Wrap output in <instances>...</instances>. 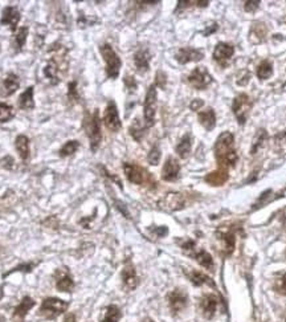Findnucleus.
Segmentation results:
<instances>
[{
  "label": "nucleus",
  "mask_w": 286,
  "mask_h": 322,
  "mask_svg": "<svg viewBox=\"0 0 286 322\" xmlns=\"http://www.w3.org/2000/svg\"><path fill=\"white\" fill-rule=\"evenodd\" d=\"M235 135L231 131H224L219 135L215 144V155L220 165V169L227 170L228 167L235 166L237 162V153L233 149Z\"/></svg>",
  "instance_id": "nucleus-1"
},
{
  "label": "nucleus",
  "mask_w": 286,
  "mask_h": 322,
  "mask_svg": "<svg viewBox=\"0 0 286 322\" xmlns=\"http://www.w3.org/2000/svg\"><path fill=\"white\" fill-rule=\"evenodd\" d=\"M69 308V303L64 301L57 297H47L44 298L38 310V316L45 319H54L67 312Z\"/></svg>",
  "instance_id": "nucleus-2"
},
{
  "label": "nucleus",
  "mask_w": 286,
  "mask_h": 322,
  "mask_svg": "<svg viewBox=\"0 0 286 322\" xmlns=\"http://www.w3.org/2000/svg\"><path fill=\"white\" fill-rule=\"evenodd\" d=\"M85 130L90 140V149L94 153V151H97V149L99 147V144H101L102 140L101 121H99V112L97 109H95L92 115H86Z\"/></svg>",
  "instance_id": "nucleus-3"
},
{
  "label": "nucleus",
  "mask_w": 286,
  "mask_h": 322,
  "mask_svg": "<svg viewBox=\"0 0 286 322\" xmlns=\"http://www.w3.org/2000/svg\"><path fill=\"white\" fill-rule=\"evenodd\" d=\"M99 52L102 54V58L106 64V74L109 78L115 80L119 74V69H121V58L115 53V51L111 48L110 44H102L99 47Z\"/></svg>",
  "instance_id": "nucleus-4"
},
{
  "label": "nucleus",
  "mask_w": 286,
  "mask_h": 322,
  "mask_svg": "<svg viewBox=\"0 0 286 322\" xmlns=\"http://www.w3.org/2000/svg\"><path fill=\"white\" fill-rule=\"evenodd\" d=\"M180 247L186 253H188L191 257L195 258L196 263H199V265H201L203 268L208 269V271H213L215 264H213L212 256L207 252V251H204V249H197L195 242H192V240H187V242L181 243Z\"/></svg>",
  "instance_id": "nucleus-5"
},
{
  "label": "nucleus",
  "mask_w": 286,
  "mask_h": 322,
  "mask_svg": "<svg viewBox=\"0 0 286 322\" xmlns=\"http://www.w3.org/2000/svg\"><path fill=\"white\" fill-rule=\"evenodd\" d=\"M252 106H253V101H252L251 97H249L248 94H245V93L238 94V96L233 99L232 110L236 119L238 121V124L244 125L245 122H247L249 113H251Z\"/></svg>",
  "instance_id": "nucleus-6"
},
{
  "label": "nucleus",
  "mask_w": 286,
  "mask_h": 322,
  "mask_svg": "<svg viewBox=\"0 0 286 322\" xmlns=\"http://www.w3.org/2000/svg\"><path fill=\"white\" fill-rule=\"evenodd\" d=\"M124 171L126 174V178L129 179V182L134 183V185H149L153 182V178L149 172L143 167L134 165V163H124Z\"/></svg>",
  "instance_id": "nucleus-7"
},
{
  "label": "nucleus",
  "mask_w": 286,
  "mask_h": 322,
  "mask_svg": "<svg viewBox=\"0 0 286 322\" xmlns=\"http://www.w3.org/2000/svg\"><path fill=\"white\" fill-rule=\"evenodd\" d=\"M156 114V89L155 85H151L146 93L145 106H143V115H145V124L147 128H151L155 124Z\"/></svg>",
  "instance_id": "nucleus-8"
},
{
  "label": "nucleus",
  "mask_w": 286,
  "mask_h": 322,
  "mask_svg": "<svg viewBox=\"0 0 286 322\" xmlns=\"http://www.w3.org/2000/svg\"><path fill=\"white\" fill-rule=\"evenodd\" d=\"M211 83H212V77L208 73L206 67L195 68L188 76V84L197 90L206 89Z\"/></svg>",
  "instance_id": "nucleus-9"
},
{
  "label": "nucleus",
  "mask_w": 286,
  "mask_h": 322,
  "mask_svg": "<svg viewBox=\"0 0 286 322\" xmlns=\"http://www.w3.org/2000/svg\"><path fill=\"white\" fill-rule=\"evenodd\" d=\"M167 300H169L170 310H171L174 314H178V313L183 312V310L187 308L188 294L186 293L185 290L174 289L172 292H170L169 293V296H167Z\"/></svg>",
  "instance_id": "nucleus-10"
},
{
  "label": "nucleus",
  "mask_w": 286,
  "mask_h": 322,
  "mask_svg": "<svg viewBox=\"0 0 286 322\" xmlns=\"http://www.w3.org/2000/svg\"><path fill=\"white\" fill-rule=\"evenodd\" d=\"M159 207L169 212H175L185 207V196L179 192H169L159 200Z\"/></svg>",
  "instance_id": "nucleus-11"
},
{
  "label": "nucleus",
  "mask_w": 286,
  "mask_h": 322,
  "mask_svg": "<svg viewBox=\"0 0 286 322\" xmlns=\"http://www.w3.org/2000/svg\"><path fill=\"white\" fill-rule=\"evenodd\" d=\"M104 124L111 131H118L121 129V119H119L118 109L114 101H110L106 106L105 114H104Z\"/></svg>",
  "instance_id": "nucleus-12"
},
{
  "label": "nucleus",
  "mask_w": 286,
  "mask_h": 322,
  "mask_svg": "<svg viewBox=\"0 0 286 322\" xmlns=\"http://www.w3.org/2000/svg\"><path fill=\"white\" fill-rule=\"evenodd\" d=\"M54 281H56V288L60 292L69 293L74 289V281L73 277L70 276L69 271L67 268H60L54 273Z\"/></svg>",
  "instance_id": "nucleus-13"
},
{
  "label": "nucleus",
  "mask_w": 286,
  "mask_h": 322,
  "mask_svg": "<svg viewBox=\"0 0 286 322\" xmlns=\"http://www.w3.org/2000/svg\"><path fill=\"white\" fill-rule=\"evenodd\" d=\"M122 283H124V287L127 290H134L138 287V276L137 271H135V267L133 265V263L130 260H127L126 264H125L124 269H122Z\"/></svg>",
  "instance_id": "nucleus-14"
},
{
  "label": "nucleus",
  "mask_w": 286,
  "mask_h": 322,
  "mask_svg": "<svg viewBox=\"0 0 286 322\" xmlns=\"http://www.w3.org/2000/svg\"><path fill=\"white\" fill-rule=\"evenodd\" d=\"M35 305H36V303L32 297H29V296L23 297V300L20 301L19 305L16 306L15 309H13L11 322H24V319H26L28 312Z\"/></svg>",
  "instance_id": "nucleus-15"
},
{
  "label": "nucleus",
  "mask_w": 286,
  "mask_h": 322,
  "mask_svg": "<svg viewBox=\"0 0 286 322\" xmlns=\"http://www.w3.org/2000/svg\"><path fill=\"white\" fill-rule=\"evenodd\" d=\"M20 19V11L16 8V7L10 6L6 7L3 10V13H2V19H0V23L2 26H8L11 28L12 32H16L17 31V24H19Z\"/></svg>",
  "instance_id": "nucleus-16"
},
{
  "label": "nucleus",
  "mask_w": 286,
  "mask_h": 322,
  "mask_svg": "<svg viewBox=\"0 0 286 322\" xmlns=\"http://www.w3.org/2000/svg\"><path fill=\"white\" fill-rule=\"evenodd\" d=\"M235 53V48H233L232 45L228 44V43H219L216 45V48L213 51V58L215 61H217L220 65H227L231 57L233 56Z\"/></svg>",
  "instance_id": "nucleus-17"
},
{
  "label": "nucleus",
  "mask_w": 286,
  "mask_h": 322,
  "mask_svg": "<svg viewBox=\"0 0 286 322\" xmlns=\"http://www.w3.org/2000/svg\"><path fill=\"white\" fill-rule=\"evenodd\" d=\"M179 172H180V165L175 158L170 156L166 160L165 166L162 170V179L166 182H174L179 178Z\"/></svg>",
  "instance_id": "nucleus-18"
},
{
  "label": "nucleus",
  "mask_w": 286,
  "mask_h": 322,
  "mask_svg": "<svg viewBox=\"0 0 286 322\" xmlns=\"http://www.w3.org/2000/svg\"><path fill=\"white\" fill-rule=\"evenodd\" d=\"M175 57L178 60V63L180 64H187V63H191V61H200L201 58L204 57V53L200 51V49H195V48H180Z\"/></svg>",
  "instance_id": "nucleus-19"
},
{
  "label": "nucleus",
  "mask_w": 286,
  "mask_h": 322,
  "mask_svg": "<svg viewBox=\"0 0 286 322\" xmlns=\"http://www.w3.org/2000/svg\"><path fill=\"white\" fill-rule=\"evenodd\" d=\"M217 298L213 294H204L200 300V310L207 319H211L217 309Z\"/></svg>",
  "instance_id": "nucleus-20"
},
{
  "label": "nucleus",
  "mask_w": 286,
  "mask_h": 322,
  "mask_svg": "<svg viewBox=\"0 0 286 322\" xmlns=\"http://www.w3.org/2000/svg\"><path fill=\"white\" fill-rule=\"evenodd\" d=\"M19 86H20L19 77L16 76L15 73H8L6 77H4L3 85H2V92H0V94H2V96H4V97L12 96L13 93L19 89Z\"/></svg>",
  "instance_id": "nucleus-21"
},
{
  "label": "nucleus",
  "mask_w": 286,
  "mask_h": 322,
  "mask_svg": "<svg viewBox=\"0 0 286 322\" xmlns=\"http://www.w3.org/2000/svg\"><path fill=\"white\" fill-rule=\"evenodd\" d=\"M197 118H199V122H200V125L206 130L211 131L216 126V114H215V110L212 108H208L206 110L199 112Z\"/></svg>",
  "instance_id": "nucleus-22"
},
{
  "label": "nucleus",
  "mask_w": 286,
  "mask_h": 322,
  "mask_svg": "<svg viewBox=\"0 0 286 322\" xmlns=\"http://www.w3.org/2000/svg\"><path fill=\"white\" fill-rule=\"evenodd\" d=\"M150 53L147 49H139L137 53L134 54V64L137 67V70L139 73H145L150 68Z\"/></svg>",
  "instance_id": "nucleus-23"
},
{
  "label": "nucleus",
  "mask_w": 286,
  "mask_h": 322,
  "mask_svg": "<svg viewBox=\"0 0 286 322\" xmlns=\"http://www.w3.org/2000/svg\"><path fill=\"white\" fill-rule=\"evenodd\" d=\"M33 86H28L24 92L20 94L17 105L22 110H32L35 108V99H33Z\"/></svg>",
  "instance_id": "nucleus-24"
},
{
  "label": "nucleus",
  "mask_w": 286,
  "mask_h": 322,
  "mask_svg": "<svg viewBox=\"0 0 286 322\" xmlns=\"http://www.w3.org/2000/svg\"><path fill=\"white\" fill-rule=\"evenodd\" d=\"M187 277L190 278V281L196 287H200V285H210V287L215 288V283L211 280L207 274H204L203 272L199 271H188L186 272Z\"/></svg>",
  "instance_id": "nucleus-25"
},
{
  "label": "nucleus",
  "mask_w": 286,
  "mask_h": 322,
  "mask_svg": "<svg viewBox=\"0 0 286 322\" xmlns=\"http://www.w3.org/2000/svg\"><path fill=\"white\" fill-rule=\"evenodd\" d=\"M204 180L211 186H221L228 180V172L224 169H219L217 171L210 172Z\"/></svg>",
  "instance_id": "nucleus-26"
},
{
  "label": "nucleus",
  "mask_w": 286,
  "mask_h": 322,
  "mask_svg": "<svg viewBox=\"0 0 286 322\" xmlns=\"http://www.w3.org/2000/svg\"><path fill=\"white\" fill-rule=\"evenodd\" d=\"M58 72H60V67H58L53 60H51L45 65L44 68V76L47 77L49 83L52 85H57L60 83V77H58Z\"/></svg>",
  "instance_id": "nucleus-27"
},
{
  "label": "nucleus",
  "mask_w": 286,
  "mask_h": 322,
  "mask_svg": "<svg viewBox=\"0 0 286 322\" xmlns=\"http://www.w3.org/2000/svg\"><path fill=\"white\" fill-rule=\"evenodd\" d=\"M15 147L20 158L23 160H27L29 158V139L26 135H19L15 140Z\"/></svg>",
  "instance_id": "nucleus-28"
},
{
  "label": "nucleus",
  "mask_w": 286,
  "mask_h": 322,
  "mask_svg": "<svg viewBox=\"0 0 286 322\" xmlns=\"http://www.w3.org/2000/svg\"><path fill=\"white\" fill-rule=\"evenodd\" d=\"M191 147H192V138H191L190 134H186L180 139L178 146H176V153H178V155L180 156L181 159H186L190 155Z\"/></svg>",
  "instance_id": "nucleus-29"
},
{
  "label": "nucleus",
  "mask_w": 286,
  "mask_h": 322,
  "mask_svg": "<svg viewBox=\"0 0 286 322\" xmlns=\"http://www.w3.org/2000/svg\"><path fill=\"white\" fill-rule=\"evenodd\" d=\"M122 317L121 309L117 305H109L105 309L101 322H119Z\"/></svg>",
  "instance_id": "nucleus-30"
},
{
  "label": "nucleus",
  "mask_w": 286,
  "mask_h": 322,
  "mask_svg": "<svg viewBox=\"0 0 286 322\" xmlns=\"http://www.w3.org/2000/svg\"><path fill=\"white\" fill-rule=\"evenodd\" d=\"M257 77L260 80H268L272 74H273V64L269 60L261 61L260 65L257 67Z\"/></svg>",
  "instance_id": "nucleus-31"
},
{
  "label": "nucleus",
  "mask_w": 286,
  "mask_h": 322,
  "mask_svg": "<svg viewBox=\"0 0 286 322\" xmlns=\"http://www.w3.org/2000/svg\"><path fill=\"white\" fill-rule=\"evenodd\" d=\"M29 29L28 27H22L15 32V49L16 52H20L27 42V36H28Z\"/></svg>",
  "instance_id": "nucleus-32"
},
{
  "label": "nucleus",
  "mask_w": 286,
  "mask_h": 322,
  "mask_svg": "<svg viewBox=\"0 0 286 322\" xmlns=\"http://www.w3.org/2000/svg\"><path fill=\"white\" fill-rule=\"evenodd\" d=\"M219 239L221 240L222 244H224V251H226L227 255L232 253L233 248H235V236L233 233L231 232H222V233H217Z\"/></svg>",
  "instance_id": "nucleus-33"
},
{
  "label": "nucleus",
  "mask_w": 286,
  "mask_h": 322,
  "mask_svg": "<svg viewBox=\"0 0 286 322\" xmlns=\"http://www.w3.org/2000/svg\"><path fill=\"white\" fill-rule=\"evenodd\" d=\"M15 117V109L4 102H0V124L8 122Z\"/></svg>",
  "instance_id": "nucleus-34"
},
{
  "label": "nucleus",
  "mask_w": 286,
  "mask_h": 322,
  "mask_svg": "<svg viewBox=\"0 0 286 322\" xmlns=\"http://www.w3.org/2000/svg\"><path fill=\"white\" fill-rule=\"evenodd\" d=\"M78 147H79L78 140H68L67 144L61 147L60 156L61 158H67V156H70L72 154H74L77 150H78Z\"/></svg>",
  "instance_id": "nucleus-35"
},
{
  "label": "nucleus",
  "mask_w": 286,
  "mask_h": 322,
  "mask_svg": "<svg viewBox=\"0 0 286 322\" xmlns=\"http://www.w3.org/2000/svg\"><path fill=\"white\" fill-rule=\"evenodd\" d=\"M268 138V134H267V131L264 130V129H261V130H258L257 135L254 137V140H253V145H252V150H251V154H256V151L260 149L262 145H264V142L267 140Z\"/></svg>",
  "instance_id": "nucleus-36"
},
{
  "label": "nucleus",
  "mask_w": 286,
  "mask_h": 322,
  "mask_svg": "<svg viewBox=\"0 0 286 322\" xmlns=\"http://www.w3.org/2000/svg\"><path fill=\"white\" fill-rule=\"evenodd\" d=\"M130 134L133 135V138L135 140H140L142 139L143 134H145V129L142 128L139 125V122H138V119H135V122H134L133 125H131V128H130Z\"/></svg>",
  "instance_id": "nucleus-37"
},
{
  "label": "nucleus",
  "mask_w": 286,
  "mask_h": 322,
  "mask_svg": "<svg viewBox=\"0 0 286 322\" xmlns=\"http://www.w3.org/2000/svg\"><path fill=\"white\" fill-rule=\"evenodd\" d=\"M147 159H149L150 165H153V166H156L160 160V149L158 146H153V149L150 150L149 156H147Z\"/></svg>",
  "instance_id": "nucleus-38"
},
{
  "label": "nucleus",
  "mask_w": 286,
  "mask_h": 322,
  "mask_svg": "<svg viewBox=\"0 0 286 322\" xmlns=\"http://www.w3.org/2000/svg\"><path fill=\"white\" fill-rule=\"evenodd\" d=\"M68 98H69L70 102H78L79 94H78V89H77L76 81L70 83L69 86H68Z\"/></svg>",
  "instance_id": "nucleus-39"
},
{
  "label": "nucleus",
  "mask_w": 286,
  "mask_h": 322,
  "mask_svg": "<svg viewBox=\"0 0 286 322\" xmlns=\"http://www.w3.org/2000/svg\"><path fill=\"white\" fill-rule=\"evenodd\" d=\"M33 267H35V264H22V265H17V267H15V268H13L12 271L7 272V273L4 274V277H6V276H8V274L13 273V272H31L32 269H33Z\"/></svg>",
  "instance_id": "nucleus-40"
},
{
  "label": "nucleus",
  "mask_w": 286,
  "mask_h": 322,
  "mask_svg": "<svg viewBox=\"0 0 286 322\" xmlns=\"http://www.w3.org/2000/svg\"><path fill=\"white\" fill-rule=\"evenodd\" d=\"M276 289H277V292H278V293L285 294V296H286V273L283 274V276L280 278V280L277 281Z\"/></svg>",
  "instance_id": "nucleus-41"
},
{
  "label": "nucleus",
  "mask_w": 286,
  "mask_h": 322,
  "mask_svg": "<svg viewBox=\"0 0 286 322\" xmlns=\"http://www.w3.org/2000/svg\"><path fill=\"white\" fill-rule=\"evenodd\" d=\"M260 6V2H245L244 8L247 12H254Z\"/></svg>",
  "instance_id": "nucleus-42"
},
{
  "label": "nucleus",
  "mask_w": 286,
  "mask_h": 322,
  "mask_svg": "<svg viewBox=\"0 0 286 322\" xmlns=\"http://www.w3.org/2000/svg\"><path fill=\"white\" fill-rule=\"evenodd\" d=\"M124 81H125V85L127 86V89H130V90L137 89V83H135V80H134V77L126 76Z\"/></svg>",
  "instance_id": "nucleus-43"
},
{
  "label": "nucleus",
  "mask_w": 286,
  "mask_h": 322,
  "mask_svg": "<svg viewBox=\"0 0 286 322\" xmlns=\"http://www.w3.org/2000/svg\"><path fill=\"white\" fill-rule=\"evenodd\" d=\"M165 83H166V76L163 72H158L156 73V85H159L160 88H165Z\"/></svg>",
  "instance_id": "nucleus-44"
},
{
  "label": "nucleus",
  "mask_w": 286,
  "mask_h": 322,
  "mask_svg": "<svg viewBox=\"0 0 286 322\" xmlns=\"http://www.w3.org/2000/svg\"><path fill=\"white\" fill-rule=\"evenodd\" d=\"M154 232L156 233V236L158 237H163V236H166L167 233H169V230H167L166 227H158V228H155V230H154Z\"/></svg>",
  "instance_id": "nucleus-45"
},
{
  "label": "nucleus",
  "mask_w": 286,
  "mask_h": 322,
  "mask_svg": "<svg viewBox=\"0 0 286 322\" xmlns=\"http://www.w3.org/2000/svg\"><path fill=\"white\" fill-rule=\"evenodd\" d=\"M203 105H204V102L201 101V99L196 98L191 102V109H192V110H199V109H200Z\"/></svg>",
  "instance_id": "nucleus-46"
},
{
  "label": "nucleus",
  "mask_w": 286,
  "mask_h": 322,
  "mask_svg": "<svg viewBox=\"0 0 286 322\" xmlns=\"http://www.w3.org/2000/svg\"><path fill=\"white\" fill-rule=\"evenodd\" d=\"M216 29H217V24H216V23H212V24H211V27H208V28H207V31H204L203 35H204V36L211 35V33L215 32Z\"/></svg>",
  "instance_id": "nucleus-47"
},
{
  "label": "nucleus",
  "mask_w": 286,
  "mask_h": 322,
  "mask_svg": "<svg viewBox=\"0 0 286 322\" xmlns=\"http://www.w3.org/2000/svg\"><path fill=\"white\" fill-rule=\"evenodd\" d=\"M64 322H77L76 314H73V313H68V314H65Z\"/></svg>",
  "instance_id": "nucleus-48"
},
{
  "label": "nucleus",
  "mask_w": 286,
  "mask_h": 322,
  "mask_svg": "<svg viewBox=\"0 0 286 322\" xmlns=\"http://www.w3.org/2000/svg\"><path fill=\"white\" fill-rule=\"evenodd\" d=\"M143 322H154L153 319H150V318H145L143 319Z\"/></svg>",
  "instance_id": "nucleus-49"
},
{
  "label": "nucleus",
  "mask_w": 286,
  "mask_h": 322,
  "mask_svg": "<svg viewBox=\"0 0 286 322\" xmlns=\"http://www.w3.org/2000/svg\"><path fill=\"white\" fill-rule=\"evenodd\" d=\"M2 296H3V292H2V288H0V298H2Z\"/></svg>",
  "instance_id": "nucleus-50"
},
{
  "label": "nucleus",
  "mask_w": 286,
  "mask_h": 322,
  "mask_svg": "<svg viewBox=\"0 0 286 322\" xmlns=\"http://www.w3.org/2000/svg\"><path fill=\"white\" fill-rule=\"evenodd\" d=\"M0 322H3V317H0Z\"/></svg>",
  "instance_id": "nucleus-51"
}]
</instances>
